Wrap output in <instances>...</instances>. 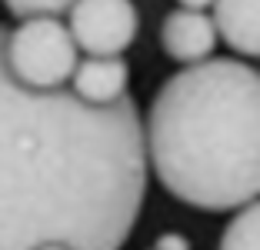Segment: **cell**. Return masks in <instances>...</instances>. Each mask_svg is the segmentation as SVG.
Masks as SVG:
<instances>
[{"label":"cell","instance_id":"6","mask_svg":"<svg viewBox=\"0 0 260 250\" xmlns=\"http://www.w3.org/2000/svg\"><path fill=\"white\" fill-rule=\"evenodd\" d=\"M130 67L123 57H84L70 74L67 90L87 107H110L127 97Z\"/></svg>","mask_w":260,"mask_h":250},{"label":"cell","instance_id":"3","mask_svg":"<svg viewBox=\"0 0 260 250\" xmlns=\"http://www.w3.org/2000/svg\"><path fill=\"white\" fill-rule=\"evenodd\" d=\"M77 60H80V53H77L63 20H57V17H30L7 30L4 67H7L10 80L23 90H63L70 83Z\"/></svg>","mask_w":260,"mask_h":250},{"label":"cell","instance_id":"1","mask_svg":"<svg viewBox=\"0 0 260 250\" xmlns=\"http://www.w3.org/2000/svg\"><path fill=\"white\" fill-rule=\"evenodd\" d=\"M0 23V250H120L140 220L147 160L137 100L87 107L63 87L23 90Z\"/></svg>","mask_w":260,"mask_h":250},{"label":"cell","instance_id":"9","mask_svg":"<svg viewBox=\"0 0 260 250\" xmlns=\"http://www.w3.org/2000/svg\"><path fill=\"white\" fill-rule=\"evenodd\" d=\"M77 0H4L10 17L17 20H30V17H67V10L74 7Z\"/></svg>","mask_w":260,"mask_h":250},{"label":"cell","instance_id":"5","mask_svg":"<svg viewBox=\"0 0 260 250\" xmlns=\"http://www.w3.org/2000/svg\"><path fill=\"white\" fill-rule=\"evenodd\" d=\"M217 30L210 14H197V10H167L160 23V47L170 60L193 67V64H204L214 57L217 50Z\"/></svg>","mask_w":260,"mask_h":250},{"label":"cell","instance_id":"10","mask_svg":"<svg viewBox=\"0 0 260 250\" xmlns=\"http://www.w3.org/2000/svg\"><path fill=\"white\" fill-rule=\"evenodd\" d=\"M153 250H190V240L184 234L170 230V234H160V240L153 243Z\"/></svg>","mask_w":260,"mask_h":250},{"label":"cell","instance_id":"4","mask_svg":"<svg viewBox=\"0 0 260 250\" xmlns=\"http://www.w3.org/2000/svg\"><path fill=\"white\" fill-rule=\"evenodd\" d=\"M67 34L84 57H123L140 34L134 0H77L67 10Z\"/></svg>","mask_w":260,"mask_h":250},{"label":"cell","instance_id":"2","mask_svg":"<svg viewBox=\"0 0 260 250\" xmlns=\"http://www.w3.org/2000/svg\"><path fill=\"white\" fill-rule=\"evenodd\" d=\"M144 130L147 174L180 204L237 213L260 194V74L237 57L180 67L157 87Z\"/></svg>","mask_w":260,"mask_h":250},{"label":"cell","instance_id":"11","mask_svg":"<svg viewBox=\"0 0 260 250\" xmlns=\"http://www.w3.org/2000/svg\"><path fill=\"white\" fill-rule=\"evenodd\" d=\"M180 10H197V14H207V7H214V0H177Z\"/></svg>","mask_w":260,"mask_h":250},{"label":"cell","instance_id":"12","mask_svg":"<svg viewBox=\"0 0 260 250\" xmlns=\"http://www.w3.org/2000/svg\"><path fill=\"white\" fill-rule=\"evenodd\" d=\"M34 250H70V247H63V243H40V247H34Z\"/></svg>","mask_w":260,"mask_h":250},{"label":"cell","instance_id":"7","mask_svg":"<svg viewBox=\"0 0 260 250\" xmlns=\"http://www.w3.org/2000/svg\"><path fill=\"white\" fill-rule=\"evenodd\" d=\"M217 40L234 50L237 60L253 64L260 53V0H214Z\"/></svg>","mask_w":260,"mask_h":250},{"label":"cell","instance_id":"8","mask_svg":"<svg viewBox=\"0 0 260 250\" xmlns=\"http://www.w3.org/2000/svg\"><path fill=\"white\" fill-rule=\"evenodd\" d=\"M217 250H260V207L257 200L240 207L220 234Z\"/></svg>","mask_w":260,"mask_h":250}]
</instances>
